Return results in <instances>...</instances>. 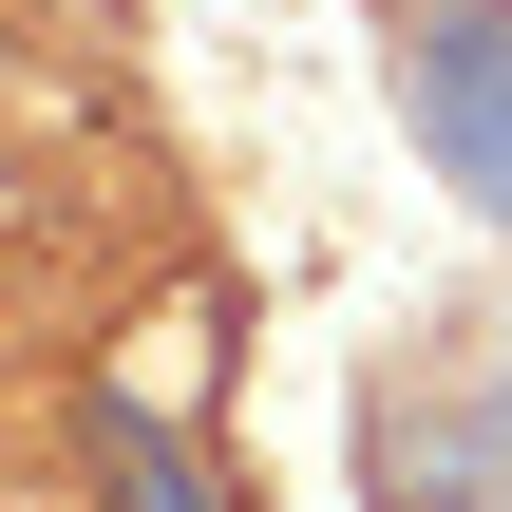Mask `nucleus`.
<instances>
[{"mask_svg": "<svg viewBox=\"0 0 512 512\" xmlns=\"http://www.w3.org/2000/svg\"><path fill=\"white\" fill-rule=\"evenodd\" d=\"M361 19H380V95L418 171L512 247V0H361Z\"/></svg>", "mask_w": 512, "mask_h": 512, "instance_id": "f257e3e1", "label": "nucleus"}, {"mask_svg": "<svg viewBox=\"0 0 512 512\" xmlns=\"http://www.w3.org/2000/svg\"><path fill=\"white\" fill-rule=\"evenodd\" d=\"M380 512H512V342H399L361 380Z\"/></svg>", "mask_w": 512, "mask_h": 512, "instance_id": "f03ea898", "label": "nucleus"}]
</instances>
